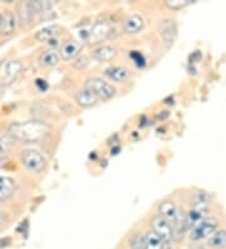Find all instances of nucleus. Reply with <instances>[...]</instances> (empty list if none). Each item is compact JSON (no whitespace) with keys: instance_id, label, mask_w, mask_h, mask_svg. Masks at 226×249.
<instances>
[{"instance_id":"nucleus-31","label":"nucleus","mask_w":226,"mask_h":249,"mask_svg":"<svg viewBox=\"0 0 226 249\" xmlns=\"http://www.w3.org/2000/svg\"><path fill=\"white\" fill-rule=\"evenodd\" d=\"M120 151H121L120 146H116V147H113V149H112V155H117Z\"/></svg>"},{"instance_id":"nucleus-10","label":"nucleus","mask_w":226,"mask_h":249,"mask_svg":"<svg viewBox=\"0 0 226 249\" xmlns=\"http://www.w3.org/2000/svg\"><path fill=\"white\" fill-rule=\"evenodd\" d=\"M21 68H23V64L19 61L6 62L5 66H4L3 73H1V77H0L1 85H10L17 78Z\"/></svg>"},{"instance_id":"nucleus-32","label":"nucleus","mask_w":226,"mask_h":249,"mask_svg":"<svg viewBox=\"0 0 226 249\" xmlns=\"http://www.w3.org/2000/svg\"><path fill=\"white\" fill-rule=\"evenodd\" d=\"M1 94H3V89H0V97H1Z\"/></svg>"},{"instance_id":"nucleus-25","label":"nucleus","mask_w":226,"mask_h":249,"mask_svg":"<svg viewBox=\"0 0 226 249\" xmlns=\"http://www.w3.org/2000/svg\"><path fill=\"white\" fill-rule=\"evenodd\" d=\"M130 58L133 61L135 66L137 68H143L146 66V58L145 55L142 54L139 51H131Z\"/></svg>"},{"instance_id":"nucleus-33","label":"nucleus","mask_w":226,"mask_h":249,"mask_svg":"<svg viewBox=\"0 0 226 249\" xmlns=\"http://www.w3.org/2000/svg\"><path fill=\"white\" fill-rule=\"evenodd\" d=\"M197 249H204V248H197Z\"/></svg>"},{"instance_id":"nucleus-28","label":"nucleus","mask_w":226,"mask_h":249,"mask_svg":"<svg viewBox=\"0 0 226 249\" xmlns=\"http://www.w3.org/2000/svg\"><path fill=\"white\" fill-rule=\"evenodd\" d=\"M35 86H36V89H39L40 92H45L49 87L48 82H47L45 79H42V78H36L35 79Z\"/></svg>"},{"instance_id":"nucleus-29","label":"nucleus","mask_w":226,"mask_h":249,"mask_svg":"<svg viewBox=\"0 0 226 249\" xmlns=\"http://www.w3.org/2000/svg\"><path fill=\"white\" fill-rule=\"evenodd\" d=\"M73 64H74V67L78 68V70H82V68L87 67V64H88L87 57H79L78 59H77V61H75Z\"/></svg>"},{"instance_id":"nucleus-11","label":"nucleus","mask_w":226,"mask_h":249,"mask_svg":"<svg viewBox=\"0 0 226 249\" xmlns=\"http://www.w3.org/2000/svg\"><path fill=\"white\" fill-rule=\"evenodd\" d=\"M82 51V43L78 40L70 39L63 43V46L60 47V58H63L64 61H70L79 55Z\"/></svg>"},{"instance_id":"nucleus-22","label":"nucleus","mask_w":226,"mask_h":249,"mask_svg":"<svg viewBox=\"0 0 226 249\" xmlns=\"http://www.w3.org/2000/svg\"><path fill=\"white\" fill-rule=\"evenodd\" d=\"M30 113L36 121H43L49 116V108L42 102H36L30 107Z\"/></svg>"},{"instance_id":"nucleus-6","label":"nucleus","mask_w":226,"mask_h":249,"mask_svg":"<svg viewBox=\"0 0 226 249\" xmlns=\"http://www.w3.org/2000/svg\"><path fill=\"white\" fill-rule=\"evenodd\" d=\"M38 12H42V1H24L19 4V21L23 27L32 23Z\"/></svg>"},{"instance_id":"nucleus-5","label":"nucleus","mask_w":226,"mask_h":249,"mask_svg":"<svg viewBox=\"0 0 226 249\" xmlns=\"http://www.w3.org/2000/svg\"><path fill=\"white\" fill-rule=\"evenodd\" d=\"M20 160L23 165L32 173H39L45 166V158L38 150L27 149L21 151Z\"/></svg>"},{"instance_id":"nucleus-23","label":"nucleus","mask_w":226,"mask_h":249,"mask_svg":"<svg viewBox=\"0 0 226 249\" xmlns=\"http://www.w3.org/2000/svg\"><path fill=\"white\" fill-rule=\"evenodd\" d=\"M143 249H165V243L157 237L154 231L145 234V247Z\"/></svg>"},{"instance_id":"nucleus-14","label":"nucleus","mask_w":226,"mask_h":249,"mask_svg":"<svg viewBox=\"0 0 226 249\" xmlns=\"http://www.w3.org/2000/svg\"><path fill=\"white\" fill-rule=\"evenodd\" d=\"M145 20L139 14H131L123 20V29L127 34H137L142 31Z\"/></svg>"},{"instance_id":"nucleus-9","label":"nucleus","mask_w":226,"mask_h":249,"mask_svg":"<svg viewBox=\"0 0 226 249\" xmlns=\"http://www.w3.org/2000/svg\"><path fill=\"white\" fill-rule=\"evenodd\" d=\"M157 210H158V215L169 223H175L180 216L177 204L172 199H165V200L161 201Z\"/></svg>"},{"instance_id":"nucleus-27","label":"nucleus","mask_w":226,"mask_h":249,"mask_svg":"<svg viewBox=\"0 0 226 249\" xmlns=\"http://www.w3.org/2000/svg\"><path fill=\"white\" fill-rule=\"evenodd\" d=\"M131 249H143L145 247V235L137 233L130 240Z\"/></svg>"},{"instance_id":"nucleus-26","label":"nucleus","mask_w":226,"mask_h":249,"mask_svg":"<svg viewBox=\"0 0 226 249\" xmlns=\"http://www.w3.org/2000/svg\"><path fill=\"white\" fill-rule=\"evenodd\" d=\"M14 139L10 137L9 135L8 136H0V154L9 151L13 145H14Z\"/></svg>"},{"instance_id":"nucleus-1","label":"nucleus","mask_w":226,"mask_h":249,"mask_svg":"<svg viewBox=\"0 0 226 249\" xmlns=\"http://www.w3.org/2000/svg\"><path fill=\"white\" fill-rule=\"evenodd\" d=\"M49 124H47L43 121H32L27 122H17V124H10L9 136L13 137L14 140L23 141V142H38L42 139H44L48 135Z\"/></svg>"},{"instance_id":"nucleus-4","label":"nucleus","mask_w":226,"mask_h":249,"mask_svg":"<svg viewBox=\"0 0 226 249\" xmlns=\"http://www.w3.org/2000/svg\"><path fill=\"white\" fill-rule=\"evenodd\" d=\"M217 231V220L214 218H206L196 224L190 231V239L193 242H201L211 237Z\"/></svg>"},{"instance_id":"nucleus-19","label":"nucleus","mask_w":226,"mask_h":249,"mask_svg":"<svg viewBox=\"0 0 226 249\" xmlns=\"http://www.w3.org/2000/svg\"><path fill=\"white\" fill-rule=\"evenodd\" d=\"M14 181L10 178L0 174V200H6L14 193Z\"/></svg>"},{"instance_id":"nucleus-15","label":"nucleus","mask_w":226,"mask_h":249,"mask_svg":"<svg viewBox=\"0 0 226 249\" xmlns=\"http://www.w3.org/2000/svg\"><path fill=\"white\" fill-rule=\"evenodd\" d=\"M104 74L112 81L122 83L130 78L131 72L126 67H122V66H111V67L104 71Z\"/></svg>"},{"instance_id":"nucleus-3","label":"nucleus","mask_w":226,"mask_h":249,"mask_svg":"<svg viewBox=\"0 0 226 249\" xmlns=\"http://www.w3.org/2000/svg\"><path fill=\"white\" fill-rule=\"evenodd\" d=\"M151 231H154L165 244H170L174 240L172 225L160 215H154L150 220Z\"/></svg>"},{"instance_id":"nucleus-2","label":"nucleus","mask_w":226,"mask_h":249,"mask_svg":"<svg viewBox=\"0 0 226 249\" xmlns=\"http://www.w3.org/2000/svg\"><path fill=\"white\" fill-rule=\"evenodd\" d=\"M85 87L89 89L90 91L96 94L98 100L108 101L116 96V89L109 82L100 77H92L86 81Z\"/></svg>"},{"instance_id":"nucleus-16","label":"nucleus","mask_w":226,"mask_h":249,"mask_svg":"<svg viewBox=\"0 0 226 249\" xmlns=\"http://www.w3.org/2000/svg\"><path fill=\"white\" fill-rule=\"evenodd\" d=\"M117 55V49L111 46H100L93 49L92 57L98 62H109Z\"/></svg>"},{"instance_id":"nucleus-21","label":"nucleus","mask_w":226,"mask_h":249,"mask_svg":"<svg viewBox=\"0 0 226 249\" xmlns=\"http://www.w3.org/2000/svg\"><path fill=\"white\" fill-rule=\"evenodd\" d=\"M209 247L212 249H225L226 248V229L216 231L209 239Z\"/></svg>"},{"instance_id":"nucleus-8","label":"nucleus","mask_w":226,"mask_h":249,"mask_svg":"<svg viewBox=\"0 0 226 249\" xmlns=\"http://www.w3.org/2000/svg\"><path fill=\"white\" fill-rule=\"evenodd\" d=\"M160 36L162 38V42L167 48L174 44L176 39V34H177V27H176L175 20L172 19H165L160 23Z\"/></svg>"},{"instance_id":"nucleus-7","label":"nucleus","mask_w":226,"mask_h":249,"mask_svg":"<svg viewBox=\"0 0 226 249\" xmlns=\"http://www.w3.org/2000/svg\"><path fill=\"white\" fill-rule=\"evenodd\" d=\"M109 33H111V24H109L108 21L98 20L90 28L87 42L89 44H98V43L107 39Z\"/></svg>"},{"instance_id":"nucleus-13","label":"nucleus","mask_w":226,"mask_h":249,"mask_svg":"<svg viewBox=\"0 0 226 249\" xmlns=\"http://www.w3.org/2000/svg\"><path fill=\"white\" fill-rule=\"evenodd\" d=\"M15 27H17V18L14 13L10 10H4L3 13H0V34L9 36L14 32Z\"/></svg>"},{"instance_id":"nucleus-20","label":"nucleus","mask_w":226,"mask_h":249,"mask_svg":"<svg viewBox=\"0 0 226 249\" xmlns=\"http://www.w3.org/2000/svg\"><path fill=\"white\" fill-rule=\"evenodd\" d=\"M211 200V196L209 193L204 192V190H199L192 194L191 197V208H204V209H209V203Z\"/></svg>"},{"instance_id":"nucleus-24","label":"nucleus","mask_w":226,"mask_h":249,"mask_svg":"<svg viewBox=\"0 0 226 249\" xmlns=\"http://www.w3.org/2000/svg\"><path fill=\"white\" fill-rule=\"evenodd\" d=\"M192 3V0H166L165 5L171 10H181Z\"/></svg>"},{"instance_id":"nucleus-18","label":"nucleus","mask_w":226,"mask_h":249,"mask_svg":"<svg viewBox=\"0 0 226 249\" xmlns=\"http://www.w3.org/2000/svg\"><path fill=\"white\" fill-rule=\"evenodd\" d=\"M38 62L43 67H55L60 62V54L55 49H48L39 55Z\"/></svg>"},{"instance_id":"nucleus-17","label":"nucleus","mask_w":226,"mask_h":249,"mask_svg":"<svg viewBox=\"0 0 226 249\" xmlns=\"http://www.w3.org/2000/svg\"><path fill=\"white\" fill-rule=\"evenodd\" d=\"M60 33V27L59 25H48V27L42 28L40 31L35 33V39L40 43L51 42V40L55 39L58 34Z\"/></svg>"},{"instance_id":"nucleus-12","label":"nucleus","mask_w":226,"mask_h":249,"mask_svg":"<svg viewBox=\"0 0 226 249\" xmlns=\"http://www.w3.org/2000/svg\"><path fill=\"white\" fill-rule=\"evenodd\" d=\"M98 101H100L98 97L87 87L79 89L75 93V102L82 108H90V107L96 106Z\"/></svg>"},{"instance_id":"nucleus-30","label":"nucleus","mask_w":226,"mask_h":249,"mask_svg":"<svg viewBox=\"0 0 226 249\" xmlns=\"http://www.w3.org/2000/svg\"><path fill=\"white\" fill-rule=\"evenodd\" d=\"M6 218H8V215H6L5 212L3 209H0V225H3L6 222Z\"/></svg>"}]
</instances>
